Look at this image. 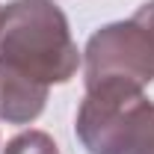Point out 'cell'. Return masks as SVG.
<instances>
[{
  "mask_svg": "<svg viewBox=\"0 0 154 154\" xmlns=\"http://www.w3.org/2000/svg\"><path fill=\"white\" fill-rule=\"evenodd\" d=\"M0 62L54 86L68 83L83 57L54 0H12L0 6Z\"/></svg>",
  "mask_w": 154,
  "mask_h": 154,
  "instance_id": "1",
  "label": "cell"
},
{
  "mask_svg": "<svg viewBox=\"0 0 154 154\" xmlns=\"http://www.w3.org/2000/svg\"><path fill=\"white\" fill-rule=\"evenodd\" d=\"M86 86L122 80L145 89L154 80V0H145L128 21L98 27L83 51Z\"/></svg>",
  "mask_w": 154,
  "mask_h": 154,
  "instance_id": "2",
  "label": "cell"
},
{
  "mask_svg": "<svg viewBox=\"0 0 154 154\" xmlns=\"http://www.w3.org/2000/svg\"><path fill=\"white\" fill-rule=\"evenodd\" d=\"M148 104L151 98L139 86L122 80L86 86V98L74 119L80 145L89 154H125L128 136Z\"/></svg>",
  "mask_w": 154,
  "mask_h": 154,
  "instance_id": "3",
  "label": "cell"
},
{
  "mask_svg": "<svg viewBox=\"0 0 154 154\" xmlns=\"http://www.w3.org/2000/svg\"><path fill=\"white\" fill-rule=\"evenodd\" d=\"M48 89L36 77L0 62V119L9 125H30L45 113Z\"/></svg>",
  "mask_w": 154,
  "mask_h": 154,
  "instance_id": "4",
  "label": "cell"
},
{
  "mask_svg": "<svg viewBox=\"0 0 154 154\" xmlns=\"http://www.w3.org/2000/svg\"><path fill=\"white\" fill-rule=\"evenodd\" d=\"M3 154H59V145L45 131H24L6 142Z\"/></svg>",
  "mask_w": 154,
  "mask_h": 154,
  "instance_id": "5",
  "label": "cell"
},
{
  "mask_svg": "<svg viewBox=\"0 0 154 154\" xmlns=\"http://www.w3.org/2000/svg\"><path fill=\"white\" fill-rule=\"evenodd\" d=\"M125 154H154V101L145 107V113L134 125L128 145H125Z\"/></svg>",
  "mask_w": 154,
  "mask_h": 154,
  "instance_id": "6",
  "label": "cell"
}]
</instances>
